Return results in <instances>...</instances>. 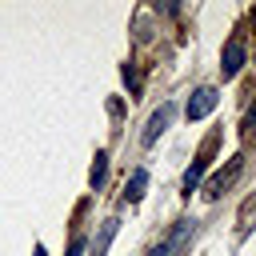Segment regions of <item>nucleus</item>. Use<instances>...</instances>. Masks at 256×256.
Listing matches in <instances>:
<instances>
[{"label":"nucleus","mask_w":256,"mask_h":256,"mask_svg":"<svg viewBox=\"0 0 256 256\" xmlns=\"http://www.w3.org/2000/svg\"><path fill=\"white\" fill-rule=\"evenodd\" d=\"M80 252H84V240L76 236V240H72V248H68V256H80Z\"/></svg>","instance_id":"11"},{"label":"nucleus","mask_w":256,"mask_h":256,"mask_svg":"<svg viewBox=\"0 0 256 256\" xmlns=\"http://www.w3.org/2000/svg\"><path fill=\"white\" fill-rule=\"evenodd\" d=\"M104 176H108V156H104V152H96V160H92V172H88L92 188H100V184H104Z\"/></svg>","instance_id":"9"},{"label":"nucleus","mask_w":256,"mask_h":256,"mask_svg":"<svg viewBox=\"0 0 256 256\" xmlns=\"http://www.w3.org/2000/svg\"><path fill=\"white\" fill-rule=\"evenodd\" d=\"M144 188H148V172H144V168H136V172L128 176V184H124V200H128V204H136V200L144 196Z\"/></svg>","instance_id":"8"},{"label":"nucleus","mask_w":256,"mask_h":256,"mask_svg":"<svg viewBox=\"0 0 256 256\" xmlns=\"http://www.w3.org/2000/svg\"><path fill=\"white\" fill-rule=\"evenodd\" d=\"M244 60H248V48H244V40H240V36H232V40L224 44V56H220V72H224V80L240 76Z\"/></svg>","instance_id":"2"},{"label":"nucleus","mask_w":256,"mask_h":256,"mask_svg":"<svg viewBox=\"0 0 256 256\" xmlns=\"http://www.w3.org/2000/svg\"><path fill=\"white\" fill-rule=\"evenodd\" d=\"M240 168H244V160H240V156H232V160H228V164H224L216 176H208V184H204V196H208V200H216V196H220V192H224V188H228V184L240 176Z\"/></svg>","instance_id":"3"},{"label":"nucleus","mask_w":256,"mask_h":256,"mask_svg":"<svg viewBox=\"0 0 256 256\" xmlns=\"http://www.w3.org/2000/svg\"><path fill=\"white\" fill-rule=\"evenodd\" d=\"M196 236V220H176V228L148 252V256H180L184 248H188V240Z\"/></svg>","instance_id":"1"},{"label":"nucleus","mask_w":256,"mask_h":256,"mask_svg":"<svg viewBox=\"0 0 256 256\" xmlns=\"http://www.w3.org/2000/svg\"><path fill=\"white\" fill-rule=\"evenodd\" d=\"M32 256H44V248H36V252H32Z\"/></svg>","instance_id":"12"},{"label":"nucleus","mask_w":256,"mask_h":256,"mask_svg":"<svg viewBox=\"0 0 256 256\" xmlns=\"http://www.w3.org/2000/svg\"><path fill=\"white\" fill-rule=\"evenodd\" d=\"M252 28H256V12H252Z\"/></svg>","instance_id":"13"},{"label":"nucleus","mask_w":256,"mask_h":256,"mask_svg":"<svg viewBox=\"0 0 256 256\" xmlns=\"http://www.w3.org/2000/svg\"><path fill=\"white\" fill-rule=\"evenodd\" d=\"M216 100H220V96H216V88H196V92L188 96V108H184V112H188V120H204V116L216 108Z\"/></svg>","instance_id":"5"},{"label":"nucleus","mask_w":256,"mask_h":256,"mask_svg":"<svg viewBox=\"0 0 256 256\" xmlns=\"http://www.w3.org/2000/svg\"><path fill=\"white\" fill-rule=\"evenodd\" d=\"M172 116H176V104H160V108H156V112L148 116V128H144V136H140V140H144V144H156V140H160V136L168 132Z\"/></svg>","instance_id":"4"},{"label":"nucleus","mask_w":256,"mask_h":256,"mask_svg":"<svg viewBox=\"0 0 256 256\" xmlns=\"http://www.w3.org/2000/svg\"><path fill=\"white\" fill-rule=\"evenodd\" d=\"M208 152H212V144H208V148L188 164V172H184V192H192V188L200 184V176H204V168H208Z\"/></svg>","instance_id":"7"},{"label":"nucleus","mask_w":256,"mask_h":256,"mask_svg":"<svg viewBox=\"0 0 256 256\" xmlns=\"http://www.w3.org/2000/svg\"><path fill=\"white\" fill-rule=\"evenodd\" d=\"M116 228H120L116 216H108V220L100 224V236L92 240V256H108V248H112V240H116Z\"/></svg>","instance_id":"6"},{"label":"nucleus","mask_w":256,"mask_h":256,"mask_svg":"<svg viewBox=\"0 0 256 256\" xmlns=\"http://www.w3.org/2000/svg\"><path fill=\"white\" fill-rule=\"evenodd\" d=\"M120 72H124V84H128V92L136 96V92H140V76H136V64H124Z\"/></svg>","instance_id":"10"}]
</instances>
